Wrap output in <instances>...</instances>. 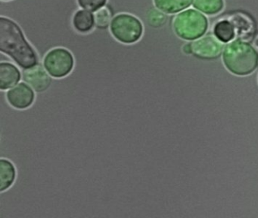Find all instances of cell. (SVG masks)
I'll return each instance as SVG.
<instances>
[{
  "mask_svg": "<svg viewBox=\"0 0 258 218\" xmlns=\"http://www.w3.org/2000/svg\"><path fill=\"white\" fill-rule=\"evenodd\" d=\"M78 4L83 10L96 12L105 7L107 0H78Z\"/></svg>",
  "mask_w": 258,
  "mask_h": 218,
  "instance_id": "obj_17",
  "label": "cell"
},
{
  "mask_svg": "<svg viewBox=\"0 0 258 218\" xmlns=\"http://www.w3.org/2000/svg\"><path fill=\"white\" fill-rule=\"evenodd\" d=\"M252 45H253V48L256 49V51L258 52V34H256L254 38H253V42H252Z\"/></svg>",
  "mask_w": 258,
  "mask_h": 218,
  "instance_id": "obj_19",
  "label": "cell"
},
{
  "mask_svg": "<svg viewBox=\"0 0 258 218\" xmlns=\"http://www.w3.org/2000/svg\"><path fill=\"white\" fill-rule=\"evenodd\" d=\"M0 51L10 57L22 69L39 64L38 56L25 38L22 28L7 17L0 19Z\"/></svg>",
  "mask_w": 258,
  "mask_h": 218,
  "instance_id": "obj_1",
  "label": "cell"
},
{
  "mask_svg": "<svg viewBox=\"0 0 258 218\" xmlns=\"http://www.w3.org/2000/svg\"><path fill=\"white\" fill-rule=\"evenodd\" d=\"M43 66L52 78H64L73 70L75 58L66 48H54L45 56Z\"/></svg>",
  "mask_w": 258,
  "mask_h": 218,
  "instance_id": "obj_5",
  "label": "cell"
},
{
  "mask_svg": "<svg viewBox=\"0 0 258 218\" xmlns=\"http://www.w3.org/2000/svg\"><path fill=\"white\" fill-rule=\"evenodd\" d=\"M193 7L208 16L218 14L224 8L223 0H194Z\"/></svg>",
  "mask_w": 258,
  "mask_h": 218,
  "instance_id": "obj_14",
  "label": "cell"
},
{
  "mask_svg": "<svg viewBox=\"0 0 258 218\" xmlns=\"http://www.w3.org/2000/svg\"><path fill=\"white\" fill-rule=\"evenodd\" d=\"M148 25L154 28H159L164 26L167 22V18L165 13L157 8L150 9L146 15Z\"/></svg>",
  "mask_w": 258,
  "mask_h": 218,
  "instance_id": "obj_15",
  "label": "cell"
},
{
  "mask_svg": "<svg viewBox=\"0 0 258 218\" xmlns=\"http://www.w3.org/2000/svg\"><path fill=\"white\" fill-rule=\"evenodd\" d=\"M213 31H214V37L221 43H229L235 37L233 24L226 19L217 22L214 25Z\"/></svg>",
  "mask_w": 258,
  "mask_h": 218,
  "instance_id": "obj_13",
  "label": "cell"
},
{
  "mask_svg": "<svg viewBox=\"0 0 258 218\" xmlns=\"http://www.w3.org/2000/svg\"><path fill=\"white\" fill-rule=\"evenodd\" d=\"M225 67L235 75L246 76L258 67V53L253 45L236 40L228 43L223 52Z\"/></svg>",
  "mask_w": 258,
  "mask_h": 218,
  "instance_id": "obj_2",
  "label": "cell"
},
{
  "mask_svg": "<svg viewBox=\"0 0 258 218\" xmlns=\"http://www.w3.org/2000/svg\"><path fill=\"white\" fill-rule=\"evenodd\" d=\"M95 26L100 30H105L110 27L112 16L108 7H103L96 12L94 14Z\"/></svg>",
  "mask_w": 258,
  "mask_h": 218,
  "instance_id": "obj_16",
  "label": "cell"
},
{
  "mask_svg": "<svg viewBox=\"0 0 258 218\" xmlns=\"http://www.w3.org/2000/svg\"><path fill=\"white\" fill-rule=\"evenodd\" d=\"M72 23H73L74 28L78 32L87 34L94 28V15L92 12L87 11L83 9L78 10L74 15Z\"/></svg>",
  "mask_w": 258,
  "mask_h": 218,
  "instance_id": "obj_11",
  "label": "cell"
},
{
  "mask_svg": "<svg viewBox=\"0 0 258 218\" xmlns=\"http://www.w3.org/2000/svg\"><path fill=\"white\" fill-rule=\"evenodd\" d=\"M182 52L186 55H191L192 54V48H191V43H185L182 47Z\"/></svg>",
  "mask_w": 258,
  "mask_h": 218,
  "instance_id": "obj_18",
  "label": "cell"
},
{
  "mask_svg": "<svg viewBox=\"0 0 258 218\" xmlns=\"http://www.w3.org/2000/svg\"><path fill=\"white\" fill-rule=\"evenodd\" d=\"M3 1H10V0H3Z\"/></svg>",
  "mask_w": 258,
  "mask_h": 218,
  "instance_id": "obj_20",
  "label": "cell"
},
{
  "mask_svg": "<svg viewBox=\"0 0 258 218\" xmlns=\"http://www.w3.org/2000/svg\"><path fill=\"white\" fill-rule=\"evenodd\" d=\"M110 31L117 41L124 45H133L141 39L143 25L136 16L128 13H120L112 18Z\"/></svg>",
  "mask_w": 258,
  "mask_h": 218,
  "instance_id": "obj_4",
  "label": "cell"
},
{
  "mask_svg": "<svg viewBox=\"0 0 258 218\" xmlns=\"http://www.w3.org/2000/svg\"><path fill=\"white\" fill-rule=\"evenodd\" d=\"M192 55L201 60H216L221 56L224 46L215 37L207 35L191 43Z\"/></svg>",
  "mask_w": 258,
  "mask_h": 218,
  "instance_id": "obj_6",
  "label": "cell"
},
{
  "mask_svg": "<svg viewBox=\"0 0 258 218\" xmlns=\"http://www.w3.org/2000/svg\"><path fill=\"white\" fill-rule=\"evenodd\" d=\"M16 166L13 162L8 159L1 158L0 160V192L8 190L16 180Z\"/></svg>",
  "mask_w": 258,
  "mask_h": 218,
  "instance_id": "obj_10",
  "label": "cell"
},
{
  "mask_svg": "<svg viewBox=\"0 0 258 218\" xmlns=\"http://www.w3.org/2000/svg\"><path fill=\"white\" fill-rule=\"evenodd\" d=\"M192 0H154L158 10L165 14H176L186 10L191 6Z\"/></svg>",
  "mask_w": 258,
  "mask_h": 218,
  "instance_id": "obj_12",
  "label": "cell"
},
{
  "mask_svg": "<svg viewBox=\"0 0 258 218\" xmlns=\"http://www.w3.org/2000/svg\"><path fill=\"white\" fill-rule=\"evenodd\" d=\"M22 78V73L17 66L8 62L0 63V89L10 90L19 84Z\"/></svg>",
  "mask_w": 258,
  "mask_h": 218,
  "instance_id": "obj_9",
  "label": "cell"
},
{
  "mask_svg": "<svg viewBox=\"0 0 258 218\" xmlns=\"http://www.w3.org/2000/svg\"><path fill=\"white\" fill-rule=\"evenodd\" d=\"M35 92L26 82H20L10 89L7 93L9 104L16 110H26L35 101Z\"/></svg>",
  "mask_w": 258,
  "mask_h": 218,
  "instance_id": "obj_7",
  "label": "cell"
},
{
  "mask_svg": "<svg viewBox=\"0 0 258 218\" xmlns=\"http://www.w3.org/2000/svg\"><path fill=\"white\" fill-rule=\"evenodd\" d=\"M22 77L25 82L37 93L46 92L52 84V76L40 63L30 69H23Z\"/></svg>",
  "mask_w": 258,
  "mask_h": 218,
  "instance_id": "obj_8",
  "label": "cell"
},
{
  "mask_svg": "<svg viewBox=\"0 0 258 218\" xmlns=\"http://www.w3.org/2000/svg\"><path fill=\"white\" fill-rule=\"evenodd\" d=\"M173 28L175 34L182 40H198L208 31V20L197 10L188 9L174 18Z\"/></svg>",
  "mask_w": 258,
  "mask_h": 218,
  "instance_id": "obj_3",
  "label": "cell"
}]
</instances>
